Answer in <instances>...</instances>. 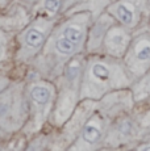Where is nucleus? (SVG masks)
Masks as SVG:
<instances>
[{"mask_svg": "<svg viewBox=\"0 0 150 151\" xmlns=\"http://www.w3.org/2000/svg\"><path fill=\"white\" fill-rule=\"evenodd\" d=\"M30 96L32 100L37 105H45L50 99V92H49L48 88H44V87H34L30 92Z\"/></svg>", "mask_w": 150, "mask_h": 151, "instance_id": "10", "label": "nucleus"}, {"mask_svg": "<svg viewBox=\"0 0 150 151\" xmlns=\"http://www.w3.org/2000/svg\"><path fill=\"white\" fill-rule=\"evenodd\" d=\"M123 62L132 80L136 82L150 70V24L133 32L131 43L123 57Z\"/></svg>", "mask_w": 150, "mask_h": 151, "instance_id": "2", "label": "nucleus"}, {"mask_svg": "<svg viewBox=\"0 0 150 151\" xmlns=\"http://www.w3.org/2000/svg\"><path fill=\"white\" fill-rule=\"evenodd\" d=\"M132 80L123 59L111 55L90 60L84 75V95L99 99L105 93L119 89L131 88Z\"/></svg>", "mask_w": 150, "mask_h": 151, "instance_id": "1", "label": "nucleus"}, {"mask_svg": "<svg viewBox=\"0 0 150 151\" xmlns=\"http://www.w3.org/2000/svg\"><path fill=\"white\" fill-rule=\"evenodd\" d=\"M61 0H45V8L51 13H56L59 8Z\"/></svg>", "mask_w": 150, "mask_h": 151, "instance_id": "11", "label": "nucleus"}, {"mask_svg": "<svg viewBox=\"0 0 150 151\" xmlns=\"http://www.w3.org/2000/svg\"><path fill=\"white\" fill-rule=\"evenodd\" d=\"M113 24H116V20H115L109 13H105V14H102V16H100V19L97 20L96 24H95L94 28H92V34H91V41L95 46L103 43L107 32H108V29Z\"/></svg>", "mask_w": 150, "mask_h": 151, "instance_id": "7", "label": "nucleus"}, {"mask_svg": "<svg viewBox=\"0 0 150 151\" xmlns=\"http://www.w3.org/2000/svg\"><path fill=\"white\" fill-rule=\"evenodd\" d=\"M44 40H45L44 33H41V32L37 30V29H29L27 36H25V42H27V45L33 49L40 47V46L42 45V42H44Z\"/></svg>", "mask_w": 150, "mask_h": 151, "instance_id": "9", "label": "nucleus"}, {"mask_svg": "<svg viewBox=\"0 0 150 151\" xmlns=\"http://www.w3.org/2000/svg\"><path fill=\"white\" fill-rule=\"evenodd\" d=\"M132 36H133V32L129 30L128 28L120 25L119 22L113 24L108 29L104 41H103L105 53L113 58L123 59V57L126 53V49L131 43Z\"/></svg>", "mask_w": 150, "mask_h": 151, "instance_id": "4", "label": "nucleus"}, {"mask_svg": "<svg viewBox=\"0 0 150 151\" xmlns=\"http://www.w3.org/2000/svg\"><path fill=\"white\" fill-rule=\"evenodd\" d=\"M61 37H63L70 43H73L76 49H79L86 38V25L83 22H75V24L67 25L62 30Z\"/></svg>", "mask_w": 150, "mask_h": 151, "instance_id": "8", "label": "nucleus"}, {"mask_svg": "<svg viewBox=\"0 0 150 151\" xmlns=\"http://www.w3.org/2000/svg\"><path fill=\"white\" fill-rule=\"evenodd\" d=\"M149 3H150V0H149Z\"/></svg>", "mask_w": 150, "mask_h": 151, "instance_id": "13", "label": "nucleus"}, {"mask_svg": "<svg viewBox=\"0 0 150 151\" xmlns=\"http://www.w3.org/2000/svg\"><path fill=\"white\" fill-rule=\"evenodd\" d=\"M107 127H108V122L105 118L100 114H95L83 127L82 139L90 146L100 143L107 133Z\"/></svg>", "mask_w": 150, "mask_h": 151, "instance_id": "5", "label": "nucleus"}, {"mask_svg": "<svg viewBox=\"0 0 150 151\" xmlns=\"http://www.w3.org/2000/svg\"><path fill=\"white\" fill-rule=\"evenodd\" d=\"M108 13L120 25L134 32L149 22V0H116L108 7Z\"/></svg>", "mask_w": 150, "mask_h": 151, "instance_id": "3", "label": "nucleus"}, {"mask_svg": "<svg viewBox=\"0 0 150 151\" xmlns=\"http://www.w3.org/2000/svg\"><path fill=\"white\" fill-rule=\"evenodd\" d=\"M149 24H150V16H149Z\"/></svg>", "mask_w": 150, "mask_h": 151, "instance_id": "12", "label": "nucleus"}, {"mask_svg": "<svg viewBox=\"0 0 150 151\" xmlns=\"http://www.w3.org/2000/svg\"><path fill=\"white\" fill-rule=\"evenodd\" d=\"M131 91L133 95L134 105L140 108H150V70L140 79L132 83Z\"/></svg>", "mask_w": 150, "mask_h": 151, "instance_id": "6", "label": "nucleus"}]
</instances>
